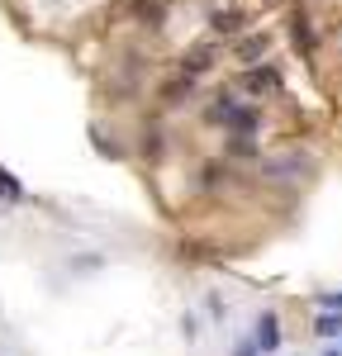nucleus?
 Segmentation results:
<instances>
[{
    "label": "nucleus",
    "mask_w": 342,
    "mask_h": 356,
    "mask_svg": "<svg viewBox=\"0 0 342 356\" xmlns=\"http://www.w3.org/2000/svg\"><path fill=\"white\" fill-rule=\"evenodd\" d=\"M252 342L261 347V352L271 356L276 347H281V318L266 309V314H256V323H252Z\"/></svg>",
    "instance_id": "f257e3e1"
},
{
    "label": "nucleus",
    "mask_w": 342,
    "mask_h": 356,
    "mask_svg": "<svg viewBox=\"0 0 342 356\" xmlns=\"http://www.w3.org/2000/svg\"><path fill=\"white\" fill-rule=\"evenodd\" d=\"M314 332H318V337H338V332H342V309H318Z\"/></svg>",
    "instance_id": "f03ea898"
},
{
    "label": "nucleus",
    "mask_w": 342,
    "mask_h": 356,
    "mask_svg": "<svg viewBox=\"0 0 342 356\" xmlns=\"http://www.w3.org/2000/svg\"><path fill=\"white\" fill-rule=\"evenodd\" d=\"M323 356H342V352H338V347H328V352H323Z\"/></svg>",
    "instance_id": "7ed1b4c3"
}]
</instances>
